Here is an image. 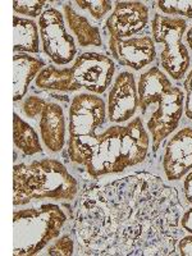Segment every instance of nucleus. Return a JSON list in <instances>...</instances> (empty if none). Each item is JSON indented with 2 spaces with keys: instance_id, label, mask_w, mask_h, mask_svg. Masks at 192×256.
<instances>
[{
  "instance_id": "nucleus-11",
  "label": "nucleus",
  "mask_w": 192,
  "mask_h": 256,
  "mask_svg": "<svg viewBox=\"0 0 192 256\" xmlns=\"http://www.w3.org/2000/svg\"><path fill=\"white\" fill-rule=\"evenodd\" d=\"M138 106V88L131 72L116 76L108 95L106 116L112 123L122 124L131 120Z\"/></svg>"
},
{
  "instance_id": "nucleus-20",
  "label": "nucleus",
  "mask_w": 192,
  "mask_h": 256,
  "mask_svg": "<svg viewBox=\"0 0 192 256\" xmlns=\"http://www.w3.org/2000/svg\"><path fill=\"white\" fill-rule=\"evenodd\" d=\"M74 4L81 9L86 10L92 16V18L100 20L108 14L113 8V3L109 0H91V2H84V0H77Z\"/></svg>"
},
{
  "instance_id": "nucleus-2",
  "label": "nucleus",
  "mask_w": 192,
  "mask_h": 256,
  "mask_svg": "<svg viewBox=\"0 0 192 256\" xmlns=\"http://www.w3.org/2000/svg\"><path fill=\"white\" fill-rule=\"evenodd\" d=\"M150 146V137L142 118L136 116L126 124H114L92 137L81 166L92 178L116 174L142 163Z\"/></svg>"
},
{
  "instance_id": "nucleus-9",
  "label": "nucleus",
  "mask_w": 192,
  "mask_h": 256,
  "mask_svg": "<svg viewBox=\"0 0 192 256\" xmlns=\"http://www.w3.org/2000/svg\"><path fill=\"white\" fill-rule=\"evenodd\" d=\"M22 112L30 120L38 123L40 138L50 152H59L66 145V116L56 102L28 96L22 105Z\"/></svg>"
},
{
  "instance_id": "nucleus-22",
  "label": "nucleus",
  "mask_w": 192,
  "mask_h": 256,
  "mask_svg": "<svg viewBox=\"0 0 192 256\" xmlns=\"http://www.w3.org/2000/svg\"><path fill=\"white\" fill-rule=\"evenodd\" d=\"M74 252V244L70 236L66 234V236L59 237L54 244H52L48 248L46 255L52 256H70Z\"/></svg>"
},
{
  "instance_id": "nucleus-16",
  "label": "nucleus",
  "mask_w": 192,
  "mask_h": 256,
  "mask_svg": "<svg viewBox=\"0 0 192 256\" xmlns=\"http://www.w3.org/2000/svg\"><path fill=\"white\" fill-rule=\"evenodd\" d=\"M64 18L72 34L76 36L78 44L82 48L102 46V40L99 27L94 26L84 16L74 10L72 3L64 4Z\"/></svg>"
},
{
  "instance_id": "nucleus-10",
  "label": "nucleus",
  "mask_w": 192,
  "mask_h": 256,
  "mask_svg": "<svg viewBox=\"0 0 192 256\" xmlns=\"http://www.w3.org/2000/svg\"><path fill=\"white\" fill-rule=\"evenodd\" d=\"M38 30L44 52L56 66H66L74 59L77 46L58 9L48 8L38 18Z\"/></svg>"
},
{
  "instance_id": "nucleus-17",
  "label": "nucleus",
  "mask_w": 192,
  "mask_h": 256,
  "mask_svg": "<svg viewBox=\"0 0 192 256\" xmlns=\"http://www.w3.org/2000/svg\"><path fill=\"white\" fill-rule=\"evenodd\" d=\"M13 50H14V54L40 52L38 30L35 20L20 18L18 16L13 17Z\"/></svg>"
},
{
  "instance_id": "nucleus-23",
  "label": "nucleus",
  "mask_w": 192,
  "mask_h": 256,
  "mask_svg": "<svg viewBox=\"0 0 192 256\" xmlns=\"http://www.w3.org/2000/svg\"><path fill=\"white\" fill-rule=\"evenodd\" d=\"M184 88L186 90V99H184V113L187 118L192 120V70L187 74L184 81Z\"/></svg>"
},
{
  "instance_id": "nucleus-19",
  "label": "nucleus",
  "mask_w": 192,
  "mask_h": 256,
  "mask_svg": "<svg viewBox=\"0 0 192 256\" xmlns=\"http://www.w3.org/2000/svg\"><path fill=\"white\" fill-rule=\"evenodd\" d=\"M155 4L166 14L180 16V18L192 20V0H160Z\"/></svg>"
},
{
  "instance_id": "nucleus-27",
  "label": "nucleus",
  "mask_w": 192,
  "mask_h": 256,
  "mask_svg": "<svg viewBox=\"0 0 192 256\" xmlns=\"http://www.w3.org/2000/svg\"><path fill=\"white\" fill-rule=\"evenodd\" d=\"M186 42H187V45L190 46V49L192 50V26L190 27L188 31H187V34H186Z\"/></svg>"
},
{
  "instance_id": "nucleus-6",
  "label": "nucleus",
  "mask_w": 192,
  "mask_h": 256,
  "mask_svg": "<svg viewBox=\"0 0 192 256\" xmlns=\"http://www.w3.org/2000/svg\"><path fill=\"white\" fill-rule=\"evenodd\" d=\"M67 216L56 204L16 210L13 212V255L31 256L58 238Z\"/></svg>"
},
{
  "instance_id": "nucleus-8",
  "label": "nucleus",
  "mask_w": 192,
  "mask_h": 256,
  "mask_svg": "<svg viewBox=\"0 0 192 256\" xmlns=\"http://www.w3.org/2000/svg\"><path fill=\"white\" fill-rule=\"evenodd\" d=\"M186 28L187 24L184 18L162 16L159 13L152 17V40L163 45L160 52V66L176 81L186 76L191 64L188 50L182 41Z\"/></svg>"
},
{
  "instance_id": "nucleus-5",
  "label": "nucleus",
  "mask_w": 192,
  "mask_h": 256,
  "mask_svg": "<svg viewBox=\"0 0 192 256\" xmlns=\"http://www.w3.org/2000/svg\"><path fill=\"white\" fill-rule=\"evenodd\" d=\"M116 72L113 59L99 52H84L77 56L72 67H45L36 77V88L42 90L73 92L88 90L102 95L110 86Z\"/></svg>"
},
{
  "instance_id": "nucleus-12",
  "label": "nucleus",
  "mask_w": 192,
  "mask_h": 256,
  "mask_svg": "<svg viewBox=\"0 0 192 256\" xmlns=\"http://www.w3.org/2000/svg\"><path fill=\"white\" fill-rule=\"evenodd\" d=\"M148 24V8L141 2H116L106 20L112 38L124 40L142 31Z\"/></svg>"
},
{
  "instance_id": "nucleus-13",
  "label": "nucleus",
  "mask_w": 192,
  "mask_h": 256,
  "mask_svg": "<svg viewBox=\"0 0 192 256\" xmlns=\"http://www.w3.org/2000/svg\"><path fill=\"white\" fill-rule=\"evenodd\" d=\"M109 50L120 66L134 70H141L156 58L155 42L150 36H134L124 40L110 38Z\"/></svg>"
},
{
  "instance_id": "nucleus-24",
  "label": "nucleus",
  "mask_w": 192,
  "mask_h": 256,
  "mask_svg": "<svg viewBox=\"0 0 192 256\" xmlns=\"http://www.w3.org/2000/svg\"><path fill=\"white\" fill-rule=\"evenodd\" d=\"M177 250L180 251V255L192 256V234L182 237L177 242Z\"/></svg>"
},
{
  "instance_id": "nucleus-14",
  "label": "nucleus",
  "mask_w": 192,
  "mask_h": 256,
  "mask_svg": "<svg viewBox=\"0 0 192 256\" xmlns=\"http://www.w3.org/2000/svg\"><path fill=\"white\" fill-rule=\"evenodd\" d=\"M163 169L168 180H180L192 170V128L184 127L166 145Z\"/></svg>"
},
{
  "instance_id": "nucleus-4",
  "label": "nucleus",
  "mask_w": 192,
  "mask_h": 256,
  "mask_svg": "<svg viewBox=\"0 0 192 256\" xmlns=\"http://www.w3.org/2000/svg\"><path fill=\"white\" fill-rule=\"evenodd\" d=\"M78 194V182L56 159L32 160L13 166V205L34 201H72Z\"/></svg>"
},
{
  "instance_id": "nucleus-15",
  "label": "nucleus",
  "mask_w": 192,
  "mask_h": 256,
  "mask_svg": "<svg viewBox=\"0 0 192 256\" xmlns=\"http://www.w3.org/2000/svg\"><path fill=\"white\" fill-rule=\"evenodd\" d=\"M45 68L44 60L28 54L13 56V100L20 102L26 96L32 80Z\"/></svg>"
},
{
  "instance_id": "nucleus-18",
  "label": "nucleus",
  "mask_w": 192,
  "mask_h": 256,
  "mask_svg": "<svg viewBox=\"0 0 192 256\" xmlns=\"http://www.w3.org/2000/svg\"><path fill=\"white\" fill-rule=\"evenodd\" d=\"M13 142L26 156H32L42 152L35 128L22 120L17 113H13Z\"/></svg>"
},
{
  "instance_id": "nucleus-25",
  "label": "nucleus",
  "mask_w": 192,
  "mask_h": 256,
  "mask_svg": "<svg viewBox=\"0 0 192 256\" xmlns=\"http://www.w3.org/2000/svg\"><path fill=\"white\" fill-rule=\"evenodd\" d=\"M180 227L192 234V208H190L187 212H184V216H180Z\"/></svg>"
},
{
  "instance_id": "nucleus-26",
  "label": "nucleus",
  "mask_w": 192,
  "mask_h": 256,
  "mask_svg": "<svg viewBox=\"0 0 192 256\" xmlns=\"http://www.w3.org/2000/svg\"><path fill=\"white\" fill-rule=\"evenodd\" d=\"M184 194L187 202L192 204V170L186 176V180L184 182Z\"/></svg>"
},
{
  "instance_id": "nucleus-1",
  "label": "nucleus",
  "mask_w": 192,
  "mask_h": 256,
  "mask_svg": "<svg viewBox=\"0 0 192 256\" xmlns=\"http://www.w3.org/2000/svg\"><path fill=\"white\" fill-rule=\"evenodd\" d=\"M180 216L177 190L137 172L88 187L80 198L74 234L90 255H176Z\"/></svg>"
},
{
  "instance_id": "nucleus-21",
  "label": "nucleus",
  "mask_w": 192,
  "mask_h": 256,
  "mask_svg": "<svg viewBox=\"0 0 192 256\" xmlns=\"http://www.w3.org/2000/svg\"><path fill=\"white\" fill-rule=\"evenodd\" d=\"M48 2H42V0H14L13 2V9L18 14L27 16V17H38L42 14V9L46 6Z\"/></svg>"
},
{
  "instance_id": "nucleus-3",
  "label": "nucleus",
  "mask_w": 192,
  "mask_h": 256,
  "mask_svg": "<svg viewBox=\"0 0 192 256\" xmlns=\"http://www.w3.org/2000/svg\"><path fill=\"white\" fill-rule=\"evenodd\" d=\"M138 106L152 134V152L180 124L184 110V91L172 84L159 67H152L138 80Z\"/></svg>"
},
{
  "instance_id": "nucleus-7",
  "label": "nucleus",
  "mask_w": 192,
  "mask_h": 256,
  "mask_svg": "<svg viewBox=\"0 0 192 256\" xmlns=\"http://www.w3.org/2000/svg\"><path fill=\"white\" fill-rule=\"evenodd\" d=\"M106 120V105L102 98L94 94H80L73 98L68 126V155L72 163L81 164L92 137Z\"/></svg>"
}]
</instances>
